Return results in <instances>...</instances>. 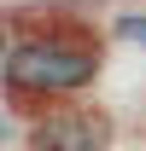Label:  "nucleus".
<instances>
[{"label": "nucleus", "mask_w": 146, "mask_h": 151, "mask_svg": "<svg viewBox=\"0 0 146 151\" xmlns=\"http://www.w3.org/2000/svg\"><path fill=\"white\" fill-rule=\"evenodd\" d=\"M111 35H117V41H128V47H140V52H146V18H140V12H123V18L111 23Z\"/></svg>", "instance_id": "3"}, {"label": "nucleus", "mask_w": 146, "mask_h": 151, "mask_svg": "<svg viewBox=\"0 0 146 151\" xmlns=\"http://www.w3.org/2000/svg\"><path fill=\"white\" fill-rule=\"evenodd\" d=\"M111 116L105 111H82V105H64V111L41 116L35 122V151H105L111 145Z\"/></svg>", "instance_id": "2"}, {"label": "nucleus", "mask_w": 146, "mask_h": 151, "mask_svg": "<svg viewBox=\"0 0 146 151\" xmlns=\"http://www.w3.org/2000/svg\"><path fill=\"white\" fill-rule=\"evenodd\" d=\"M99 76V41L93 35H18L6 52V87L35 99H70Z\"/></svg>", "instance_id": "1"}]
</instances>
